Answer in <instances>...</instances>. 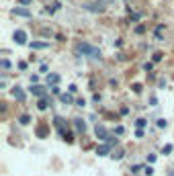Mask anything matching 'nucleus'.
Wrapping results in <instances>:
<instances>
[{
  "label": "nucleus",
  "instance_id": "obj_28",
  "mask_svg": "<svg viewBox=\"0 0 174 176\" xmlns=\"http://www.w3.org/2000/svg\"><path fill=\"white\" fill-rule=\"evenodd\" d=\"M152 68H154V64H145V66H143V70H145V72H150Z\"/></svg>",
  "mask_w": 174,
  "mask_h": 176
},
{
  "label": "nucleus",
  "instance_id": "obj_7",
  "mask_svg": "<svg viewBox=\"0 0 174 176\" xmlns=\"http://www.w3.org/2000/svg\"><path fill=\"white\" fill-rule=\"evenodd\" d=\"M15 41H17L18 45H25V43H27V33H25V31H17V33H15Z\"/></svg>",
  "mask_w": 174,
  "mask_h": 176
},
{
  "label": "nucleus",
  "instance_id": "obj_4",
  "mask_svg": "<svg viewBox=\"0 0 174 176\" xmlns=\"http://www.w3.org/2000/svg\"><path fill=\"white\" fill-rule=\"evenodd\" d=\"M29 90H31V94H33V96L45 98V88H43V86H39V84H33V86L29 88Z\"/></svg>",
  "mask_w": 174,
  "mask_h": 176
},
{
  "label": "nucleus",
  "instance_id": "obj_1",
  "mask_svg": "<svg viewBox=\"0 0 174 176\" xmlns=\"http://www.w3.org/2000/svg\"><path fill=\"white\" fill-rule=\"evenodd\" d=\"M76 51L82 55H90V57H101V49L90 43H76Z\"/></svg>",
  "mask_w": 174,
  "mask_h": 176
},
{
  "label": "nucleus",
  "instance_id": "obj_26",
  "mask_svg": "<svg viewBox=\"0 0 174 176\" xmlns=\"http://www.w3.org/2000/svg\"><path fill=\"white\" fill-rule=\"evenodd\" d=\"M37 135H39V137H43V135H45V129H43V127H39V129H37Z\"/></svg>",
  "mask_w": 174,
  "mask_h": 176
},
{
  "label": "nucleus",
  "instance_id": "obj_2",
  "mask_svg": "<svg viewBox=\"0 0 174 176\" xmlns=\"http://www.w3.org/2000/svg\"><path fill=\"white\" fill-rule=\"evenodd\" d=\"M53 121H55V127L59 129V135H62L66 141H72V133H68V123H66L62 117H55Z\"/></svg>",
  "mask_w": 174,
  "mask_h": 176
},
{
  "label": "nucleus",
  "instance_id": "obj_22",
  "mask_svg": "<svg viewBox=\"0 0 174 176\" xmlns=\"http://www.w3.org/2000/svg\"><path fill=\"white\" fill-rule=\"evenodd\" d=\"M131 88H133V92H135V94H139V92H141V88H143V86H141V84H133Z\"/></svg>",
  "mask_w": 174,
  "mask_h": 176
},
{
  "label": "nucleus",
  "instance_id": "obj_27",
  "mask_svg": "<svg viewBox=\"0 0 174 176\" xmlns=\"http://www.w3.org/2000/svg\"><path fill=\"white\" fill-rule=\"evenodd\" d=\"M170 152H172V145H170V143H168V145H164V154H170Z\"/></svg>",
  "mask_w": 174,
  "mask_h": 176
},
{
  "label": "nucleus",
  "instance_id": "obj_19",
  "mask_svg": "<svg viewBox=\"0 0 174 176\" xmlns=\"http://www.w3.org/2000/svg\"><path fill=\"white\" fill-rule=\"evenodd\" d=\"M0 66H2V70H8V68H10V62H8V59H2Z\"/></svg>",
  "mask_w": 174,
  "mask_h": 176
},
{
  "label": "nucleus",
  "instance_id": "obj_5",
  "mask_svg": "<svg viewBox=\"0 0 174 176\" xmlns=\"http://www.w3.org/2000/svg\"><path fill=\"white\" fill-rule=\"evenodd\" d=\"M12 96L17 98L18 103H25V98H27V94L23 92V88H21V86H15V88H12Z\"/></svg>",
  "mask_w": 174,
  "mask_h": 176
},
{
  "label": "nucleus",
  "instance_id": "obj_24",
  "mask_svg": "<svg viewBox=\"0 0 174 176\" xmlns=\"http://www.w3.org/2000/svg\"><path fill=\"white\" fill-rule=\"evenodd\" d=\"M145 123H148L145 119H137V127H139V129H141V127H145Z\"/></svg>",
  "mask_w": 174,
  "mask_h": 176
},
{
  "label": "nucleus",
  "instance_id": "obj_20",
  "mask_svg": "<svg viewBox=\"0 0 174 176\" xmlns=\"http://www.w3.org/2000/svg\"><path fill=\"white\" fill-rule=\"evenodd\" d=\"M143 31H145V25H137V27H135V33H137V35H141Z\"/></svg>",
  "mask_w": 174,
  "mask_h": 176
},
{
  "label": "nucleus",
  "instance_id": "obj_12",
  "mask_svg": "<svg viewBox=\"0 0 174 176\" xmlns=\"http://www.w3.org/2000/svg\"><path fill=\"white\" fill-rule=\"evenodd\" d=\"M57 82H59V76H57V74H47V84L57 86Z\"/></svg>",
  "mask_w": 174,
  "mask_h": 176
},
{
  "label": "nucleus",
  "instance_id": "obj_11",
  "mask_svg": "<svg viewBox=\"0 0 174 176\" xmlns=\"http://www.w3.org/2000/svg\"><path fill=\"white\" fill-rule=\"evenodd\" d=\"M84 6H86L88 10H92V12H103L104 10V6L101 4V2H98V4H84Z\"/></svg>",
  "mask_w": 174,
  "mask_h": 176
},
{
  "label": "nucleus",
  "instance_id": "obj_25",
  "mask_svg": "<svg viewBox=\"0 0 174 176\" xmlns=\"http://www.w3.org/2000/svg\"><path fill=\"white\" fill-rule=\"evenodd\" d=\"M166 125H168V121H164V119H160V121H158V127H160V129H162V127H166Z\"/></svg>",
  "mask_w": 174,
  "mask_h": 176
},
{
  "label": "nucleus",
  "instance_id": "obj_6",
  "mask_svg": "<svg viewBox=\"0 0 174 176\" xmlns=\"http://www.w3.org/2000/svg\"><path fill=\"white\" fill-rule=\"evenodd\" d=\"M111 147H113L111 143H103V145L96 147V154H98V156H109V154H111Z\"/></svg>",
  "mask_w": 174,
  "mask_h": 176
},
{
  "label": "nucleus",
  "instance_id": "obj_21",
  "mask_svg": "<svg viewBox=\"0 0 174 176\" xmlns=\"http://www.w3.org/2000/svg\"><path fill=\"white\" fill-rule=\"evenodd\" d=\"M143 172H145L148 176H152V174H154V168H152V166H145V168H143Z\"/></svg>",
  "mask_w": 174,
  "mask_h": 176
},
{
  "label": "nucleus",
  "instance_id": "obj_14",
  "mask_svg": "<svg viewBox=\"0 0 174 176\" xmlns=\"http://www.w3.org/2000/svg\"><path fill=\"white\" fill-rule=\"evenodd\" d=\"M162 33H164V25H158V27H156V39H158V41H162V39H164Z\"/></svg>",
  "mask_w": 174,
  "mask_h": 176
},
{
  "label": "nucleus",
  "instance_id": "obj_16",
  "mask_svg": "<svg viewBox=\"0 0 174 176\" xmlns=\"http://www.w3.org/2000/svg\"><path fill=\"white\" fill-rule=\"evenodd\" d=\"M37 106H39V111H45V109H47V98H39Z\"/></svg>",
  "mask_w": 174,
  "mask_h": 176
},
{
  "label": "nucleus",
  "instance_id": "obj_17",
  "mask_svg": "<svg viewBox=\"0 0 174 176\" xmlns=\"http://www.w3.org/2000/svg\"><path fill=\"white\" fill-rule=\"evenodd\" d=\"M111 156H113V160H121L123 156H125V152H123V150H117V152H113Z\"/></svg>",
  "mask_w": 174,
  "mask_h": 176
},
{
  "label": "nucleus",
  "instance_id": "obj_18",
  "mask_svg": "<svg viewBox=\"0 0 174 176\" xmlns=\"http://www.w3.org/2000/svg\"><path fill=\"white\" fill-rule=\"evenodd\" d=\"M115 133H117V135H123V133H125V127H123V125H117V127H115Z\"/></svg>",
  "mask_w": 174,
  "mask_h": 176
},
{
  "label": "nucleus",
  "instance_id": "obj_30",
  "mask_svg": "<svg viewBox=\"0 0 174 176\" xmlns=\"http://www.w3.org/2000/svg\"><path fill=\"white\" fill-rule=\"evenodd\" d=\"M31 2H33V0H18V4H25V6H27V4H31Z\"/></svg>",
  "mask_w": 174,
  "mask_h": 176
},
{
  "label": "nucleus",
  "instance_id": "obj_15",
  "mask_svg": "<svg viewBox=\"0 0 174 176\" xmlns=\"http://www.w3.org/2000/svg\"><path fill=\"white\" fill-rule=\"evenodd\" d=\"M18 123H21V125H29V123H31V117H29V115H21Z\"/></svg>",
  "mask_w": 174,
  "mask_h": 176
},
{
  "label": "nucleus",
  "instance_id": "obj_29",
  "mask_svg": "<svg viewBox=\"0 0 174 176\" xmlns=\"http://www.w3.org/2000/svg\"><path fill=\"white\" fill-rule=\"evenodd\" d=\"M162 59V53H154V62H160Z\"/></svg>",
  "mask_w": 174,
  "mask_h": 176
},
{
  "label": "nucleus",
  "instance_id": "obj_10",
  "mask_svg": "<svg viewBox=\"0 0 174 176\" xmlns=\"http://www.w3.org/2000/svg\"><path fill=\"white\" fill-rule=\"evenodd\" d=\"M74 127H76L78 133H84V131H86V123H84L82 119H76V121H74Z\"/></svg>",
  "mask_w": 174,
  "mask_h": 176
},
{
  "label": "nucleus",
  "instance_id": "obj_8",
  "mask_svg": "<svg viewBox=\"0 0 174 176\" xmlns=\"http://www.w3.org/2000/svg\"><path fill=\"white\" fill-rule=\"evenodd\" d=\"M12 15H17V17H25V18H29V17H31V10H29V8H15V10H12Z\"/></svg>",
  "mask_w": 174,
  "mask_h": 176
},
{
  "label": "nucleus",
  "instance_id": "obj_23",
  "mask_svg": "<svg viewBox=\"0 0 174 176\" xmlns=\"http://www.w3.org/2000/svg\"><path fill=\"white\" fill-rule=\"evenodd\" d=\"M139 170H141V166H139V164H135V166H131V174H137Z\"/></svg>",
  "mask_w": 174,
  "mask_h": 176
},
{
  "label": "nucleus",
  "instance_id": "obj_9",
  "mask_svg": "<svg viewBox=\"0 0 174 176\" xmlns=\"http://www.w3.org/2000/svg\"><path fill=\"white\" fill-rule=\"evenodd\" d=\"M47 45H49L47 41H33V43H29V47H31V49H45Z\"/></svg>",
  "mask_w": 174,
  "mask_h": 176
},
{
  "label": "nucleus",
  "instance_id": "obj_3",
  "mask_svg": "<svg viewBox=\"0 0 174 176\" xmlns=\"http://www.w3.org/2000/svg\"><path fill=\"white\" fill-rule=\"evenodd\" d=\"M94 133H96V137H98V139H103V141H109V139H111V135H109V131H106V127H104V125H96V127H94Z\"/></svg>",
  "mask_w": 174,
  "mask_h": 176
},
{
  "label": "nucleus",
  "instance_id": "obj_13",
  "mask_svg": "<svg viewBox=\"0 0 174 176\" xmlns=\"http://www.w3.org/2000/svg\"><path fill=\"white\" fill-rule=\"evenodd\" d=\"M59 100H62L64 105H72L74 98H72V94H59Z\"/></svg>",
  "mask_w": 174,
  "mask_h": 176
}]
</instances>
